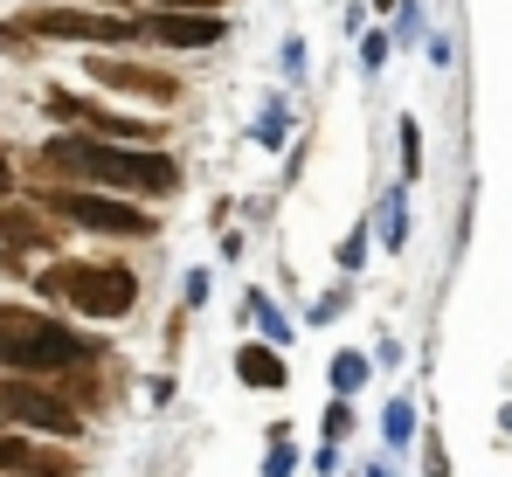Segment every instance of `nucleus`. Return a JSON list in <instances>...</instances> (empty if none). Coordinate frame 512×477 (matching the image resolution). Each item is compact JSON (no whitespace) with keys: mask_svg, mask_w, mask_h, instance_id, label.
<instances>
[{"mask_svg":"<svg viewBox=\"0 0 512 477\" xmlns=\"http://www.w3.org/2000/svg\"><path fill=\"white\" fill-rule=\"evenodd\" d=\"M42 166L97 180V187H125V194H173L180 187V166L167 153H125V146H104V139H49Z\"/></svg>","mask_w":512,"mask_h":477,"instance_id":"nucleus-1","label":"nucleus"},{"mask_svg":"<svg viewBox=\"0 0 512 477\" xmlns=\"http://www.w3.org/2000/svg\"><path fill=\"white\" fill-rule=\"evenodd\" d=\"M90 346L77 332H63L56 318H35L21 305H0V367H28V374H49V367H77Z\"/></svg>","mask_w":512,"mask_h":477,"instance_id":"nucleus-2","label":"nucleus"},{"mask_svg":"<svg viewBox=\"0 0 512 477\" xmlns=\"http://www.w3.org/2000/svg\"><path fill=\"white\" fill-rule=\"evenodd\" d=\"M42 291L63 298V305H77V312H90V318H125L139 305V277L118 270V263H56L42 277Z\"/></svg>","mask_w":512,"mask_h":477,"instance_id":"nucleus-3","label":"nucleus"},{"mask_svg":"<svg viewBox=\"0 0 512 477\" xmlns=\"http://www.w3.org/2000/svg\"><path fill=\"white\" fill-rule=\"evenodd\" d=\"M21 35H70V42H132L139 21L125 14H84V7H42L21 21Z\"/></svg>","mask_w":512,"mask_h":477,"instance_id":"nucleus-4","label":"nucleus"},{"mask_svg":"<svg viewBox=\"0 0 512 477\" xmlns=\"http://www.w3.org/2000/svg\"><path fill=\"white\" fill-rule=\"evenodd\" d=\"M0 422H28V429H49V436H77V408L49 388H28V381H0Z\"/></svg>","mask_w":512,"mask_h":477,"instance_id":"nucleus-5","label":"nucleus"},{"mask_svg":"<svg viewBox=\"0 0 512 477\" xmlns=\"http://www.w3.org/2000/svg\"><path fill=\"white\" fill-rule=\"evenodd\" d=\"M63 222H84L97 236H153V222L132 208V201H111V194H56L49 201Z\"/></svg>","mask_w":512,"mask_h":477,"instance_id":"nucleus-6","label":"nucleus"},{"mask_svg":"<svg viewBox=\"0 0 512 477\" xmlns=\"http://www.w3.org/2000/svg\"><path fill=\"white\" fill-rule=\"evenodd\" d=\"M139 35L146 42H167V49H215L229 28H222V14H146Z\"/></svg>","mask_w":512,"mask_h":477,"instance_id":"nucleus-7","label":"nucleus"},{"mask_svg":"<svg viewBox=\"0 0 512 477\" xmlns=\"http://www.w3.org/2000/svg\"><path fill=\"white\" fill-rule=\"evenodd\" d=\"M90 77L104 90H132V97H153V104H173V90H180L167 70H139V63H118V56H90Z\"/></svg>","mask_w":512,"mask_h":477,"instance_id":"nucleus-8","label":"nucleus"},{"mask_svg":"<svg viewBox=\"0 0 512 477\" xmlns=\"http://www.w3.org/2000/svg\"><path fill=\"white\" fill-rule=\"evenodd\" d=\"M0 471H21V477H56L70 471L63 457H49V450H28V443H14L7 429H0Z\"/></svg>","mask_w":512,"mask_h":477,"instance_id":"nucleus-9","label":"nucleus"},{"mask_svg":"<svg viewBox=\"0 0 512 477\" xmlns=\"http://www.w3.org/2000/svg\"><path fill=\"white\" fill-rule=\"evenodd\" d=\"M236 374H243L250 388H284V360L263 353V346H243V353H236Z\"/></svg>","mask_w":512,"mask_h":477,"instance_id":"nucleus-10","label":"nucleus"},{"mask_svg":"<svg viewBox=\"0 0 512 477\" xmlns=\"http://www.w3.org/2000/svg\"><path fill=\"white\" fill-rule=\"evenodd\" d=\"M0 242H28V249H42V242H49V229H42L35 215H21V208H7V215H0Z\"/></svg>","mask_w":512,"mask_h":477,"instance_id":"nucleus-11","label":"nucleus"},{"mask_svg":"<svg viewBox=\"0 0 512 477\" xmlns=\"http://www.w3.org/2000/svg\"><path fill=\"white\" fill-rule=\"evenodd\" d=\"M381 242H388V249H402V242H409V208H402V201H388V208H381Z\"/></svg>","mask_w":512,"mask_h":477,"instance_id":"nucleus-12","label":"nucleus"},{"mask_svg":"<svg viewBox=\"0 0 512 477\" xmlns=\"http://www.w3.org/2000/svg\"><path fill=\"white\" fill-rule=\"evenodd\" d=\"M360 381H367V360L360 353H340L333 360V388H360Z\"/></svg>","mask_w":512,"mask_h":477,"instance_id":"nucleus-13","label":"nucleus"},{"mask_svg":"<svg viewBox=\"0 0 512 477\" xmlns=\"http://www.w3.org/2000/svg\"><path fill=\"white\" fill-rule=\"evenodd\" d=\"M139 7H153V14H215L222 0H139Z\"/></svg>","mask_w":512,"mask_h":477,"instance_id":"nucleus-14","label":"nucleus"},{"mask_svg":"<svg viewBox=\"0 0 512 477\" xmlns=\"http://www.w3.org/2000/svg\"><path fill=\"white\" fill-rule=\"evenodd\" d=\"M284 471H291V436L277 429V436H270V471L263 477H284Z\"/></svg>","mask_w":512,"mask_h":477,"instance_id":"nucleus-15","label":"nucleus"},{"mask_svg":"<svg viewBox=\"0 0 512 477\" xmlns=\"http://www.w3.org/2000/svg\"><path fill=\"white\" fill-rule=\"evenodd\" d=\"M0 49H21V28H0Z\"/></svg>","mask_w":512,"mask_h":477,"instance_id":"nucleus-16","label":"nucleus"},{"mask_svg":"<svg viewBox=\"0 0 512 477\" xmlns=\"http://www.w3.org/2000/svg\"><path fill=\"white\" fill-rule=\"evenodd\" d=\"M7 187H14V166H7V153H0V194H7Z\"/></svg>","mask_w":512,"mask_h":477,"instance_id":"nucleus-17","label":"nucleus"},{"mask_svg":"<svg viewBox=\"0 0 512 477\" xmlns=\"http://www.w3.org/2000/svg\"><path fill=\"white\" fill-rule=\"evenodd\" d=\"M374 7H395V0H374Z\"/></svg>","mask_w":512,"mask_h":477,"instance_id":"nucleus-18","label":"nucleus"}]
</instances>
